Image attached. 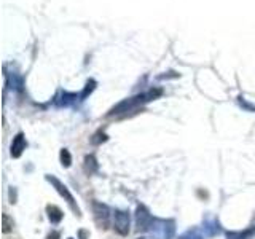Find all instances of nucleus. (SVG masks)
I'll use <instances>...</instances> for the list:
<instances>
[{"mask_svg":"<svg viewBox=\"0 0 255 239\" xmlns=\"http://www.w3.org/2000/svg\"><path fill=\"white\" fill-rule=\"evenodd\" d=\"M26 139H24V134H18L15 139H13V143H11V150H10V153H11V157L13 158H19L22 152L26 150Z\"/></svg>","mask_w":255,"mask_h":239,"instance_id":"5","label":"nucleus"},{"mask_svg":"<svg viewBox=\"0 0 255 239\" xmlns=\"http://www.w3.org/2000/svg\"><path fill=\"white\" fill-rule=\"evenodd\" d=\"M47 180L51 183V185L54 187V190L58 191L62 198L66 199L67 204L70 206V209L73 210V212H75L78 217H80V215H82V212H80V207H78V206H77L75 198L72 196V193L69 191V188H67V187L64 185V183H62L61 180H58V179H56V177H53V175H47Z\"/></svg>","mask_w":255,"mask_h":239,"instance_id":"1","label":"nucleus"},{"mask_svg":"<svg viewBox=\"0 0 255 239\" xmlns=\"http://www.w3.org/2000/svg\"><path fill=\"white\" fill-rule=\"evenodd\" d=\"M78 235H80V238H82V239H88V231L80 230V231H78Z\"/></svg>","mask_w":255,"mask_h":239,"instance_id":"12","label":"nucleus"},{"mask_svg":"<svg viewBox=\"0 0 255 239\" xmlns=\"http://www.w3.org/2000/svg\"><path fill=\"white\" fill-rule=\"evenodd\" d=\"M155 223V219L152 217V214L147 210L144 206H139L136 210V225H137L139 231H149L150 228Z\"/></svg>","mask_w":255,"mask_h":239,"instance_id":"4","label":"nucleus"},{"mask_svg":"<svg viewBox=\"0 0 255 239\" xmlns=\"http://www.w3.org/2000/svg\"><path fill=\"white\" fill-rule=\"evenodd\" d=\"M11 230H13V220H11L7 214H3L2 215V231L10 233Z\"/></svg>","mask_w":255,"mask_h":239,"instance_id":"9","label":"nucleus"},{"mask_svg":"<svg viewBox=\"0 0 255 239\" xmlns=\"http://www.w3.org/2000/svg\"><path fill=\"white\" fill-rule=\"evenodd\" d=\"M47 214H48L50 222H51V223H54V225H58L59 222L64 219V214H62V210L58 207V206H53V204L47 206Z\"/></svg>","mask_w":255,"mask_h":239,"instance_id":"6","label":"nucleus"},{"mask_svg":"<svg viewBox=\"0 0 255 239\" xmlns=\"http://www.w3.org/2000/svg\"><path fill=\"white\" fill-rule=\"evenodd\" d=\"M129 225H131V219L126 210H115L113 214V228L118 235L126 236L129 233Z\"/></svg>","mask_w":255,"mask_h":239,"instance_id":"3","label":"nucleus"},{"mask_svg":"<svg viewBox=\"0 0 255 239\" xmlns=\"http://www.w3.org/2000/svg\"><path fill=\"white\" fill-rule=\"evenodd\" d=\"M69 239H73V238H69Z\"/></svg>","mask_w":255,"mask_h":239,"instance_id":"14","label":"nucleus"},{"mask_svg":"<svg viewBox=\"0 0 255 239\" xmlns=\"http://www.w3.org/2000/svg\"><path fill=\"white\" fill-rule=\"evenodd\" d=\"M93 214H94L96 225H98L101 230H107V228H109V225H110V219H112L109 206L94 201L93 203Z\"/></svg>","mask_w":255,"mask_h":239,"instance_id":"2","label":"nucleus"},{"mask_svg":"<svg viewBox=\"0 0 255 239\" xmlns=\"http://www.w3.org/2000/svg\"><path fill=\"white\" fill-rule=\"evenodd\" d=\"M105 141H107V136L104 134V132H98V134H96V136L91 139V142L96 143V145H98V143H101V142H105Z\"/></svg>","mask_w":255,"mask_h":239,"instance_id":"10","label":"nucleus"},{"mask_svg":"<svg viewBox=\"0 0 255 239\" xmlns=\"http://www.w3.org/2000/svg\"><path fill=\"white\" fill-rule=\"evenodd\" d=\"M59 158H61V164L64 166V168H69V166L72 164V157H70L69 150L62 148V150H61V155H59Z\"/></svg>","mask_w":255,"mask_h":239,"instance_id":"8","label":"nucleus"},{"mask_svg":"<svg viewBox=\"0 0 255 239\" xmlns=\"http://www.w3.org/2000/svg\"><path fill=\"white\" fill-rule=\"evenodd\" d=\"M85 171H86L88 174H94V172L98 171V161H96L93 155H88V157L85 158Z\"/></svg>","mask_w":255,"mask_h":239,"instance_id":"7","label":"nucleus"},{"mask_svg":"<svg viewBox=\"0 0 255 239\" xmlns=\"http://www.w3.org/2000/svg\"><path fill=\"white\" fill-rule=\"evenodd\" d=\"M47 239H61V235L59 231H51L50 235L47 236Z\"/></svg>","mask_w":255,"mask_h":239,"instance_id":"11","label":"nucleus"},{"mask_svg":"<svg viewBox=\"0 0 255 239\" xmlns=\"http://www.w3.org/2000/svg\"><path fill=\"white\" fill-rule=\"evenodd\" d=\"M139 239H144V238H139Z\"/></svg>","mask_w":255,"mask_h":239,"instance_id":"13","label":"nucleus"}]
</instances>
